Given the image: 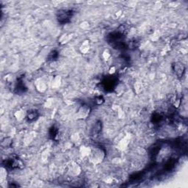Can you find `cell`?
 Instances as JSON below:
<instances>
[{"label":"cell","mask_w":188,"mask_h":188,"mask_svg":"<svg viewBox=\"0 0 188 188\" xmlns=\"http://www.w3.org/2000/svg\"><path fill=\"white\" fill-rule=\"evenodd\" d=\"M118 83V77L116 75H109L105 76L101 82L102 88L105 91L110 92L115 89Z\"/></svg>","instance_id":"cell-1"},{"label":"cell","mask_w":188,"mask_h":188,"mask_svg":"<svg viewBox=\"0 0 188 188\" xmlns=\"http://www.w3.org/2000/svg\"><path fill=\"white\" fill-rule=\"evenodd\" d=\"M102 122H101L100 121H99L98 122L94 125V127L93 128V129H92V133H93V136L94 135H95V136H96L99 132L102 131Z\"/></svg>","instance_id":"cell-7"},{"label":"cell","mask_w":188,"mask_h":188,"mask_svg":"<svg viewBox=\"0 0 188 188\" xmlns=\"http://www.w3.org/2000/svg\"><path fill=\"white\" fill-rule=\"evenodd\" d=\"M23 163L17 156H11L8 159L5 160V162L3 163L5 168L10 170L20 169L23 167Z\"/></svg>","instance_id":"cell-3"},{"label":"cell","mask_w":188,"mask_h":188,"mask_svg":"<svg viewBox=\"0 0 188 188\" xmlns=\"http://www.w3.org/2000/svg\"><path fill=\"white\" fill-rule=\"evenodd\" d=\"M95 102L98 105H101V104H102L104 102V99L102 96H97L95 99Z\"/></svg>","instance_id":"cell-11"},{"label":"cell","mask_w":188,"mask_h":188,"mask_svg":"<svg viewBox=\"0 0 188 188\" xmlns=\"http://www.w3.org/2000/svg\"><path fill=\"white\" fill-rule=\"evenodd\" d=\"M173 69L176 75L178 76L179 78L183 76L184 71H185V69H184L183 64L182 65V64L179 63V62H175L173 65Z\"/></svg>","instance_id":"cell-5"},{"label":"cell","mask_w":188,"mask_h":188,"mask_svg":"<svg viewBox=\"0 0 188 188\" xmlns=\"http://www.w3.org/2000/svg\"><path fill=\"white\" fill-rule=\"evenodd\" d=\"M58 52L55 51V50H54V51H52L51 52L49 53V55L48 56V60H52V61H54V60H56L57 59V57H58Z\"/></svg>","instance_id":"cell-10"},{"label":"cell","mask_w":188,"mask_h":188,"mask_svg":"<svg viewBox=\"0 0 188 188\" xmlns=\"http://www.w3.org/2000/svg\"><path fill=\"white\" fill-rule=\"evenodd\" d=\"M163 120V116L159 113H154L152 116V122L154 123H159Z\"/></svg>","instance_id":"cell-9"},{"label":"cell","mask_w":188,"mask_h":188,"mask_svg":"<svg viewBox=\"0 0 188 188\" xmlns=\"http://www.w3.org/2000/svg\"><path fill=\"white\" fill-rule=\"evenodd\" d=\"M49 137L53 140V139H55V137L57 136L58 135V129L56 128L55 126H52L51 128L49 129Z\"/></svg>","instance_id":"cell-8"},{"label":"cell","mask_w":188,"mask_h":188,"mask_svg":"<svg viewBox=\"0 0 188 188\" xmlns=\"http://www.w3.org/2000/svg\"><path fill=\"white\" fill-rule=\"evenodd\" d=\"M74 11L71 9H61L57 13V19L59 23L65 24L69 23L74 16Z\"/></svg>","instance_id":"cell-2"},{"label":"cell","mask_w":188,"mask_h":188,"mask_svg":"<svg viewBox=\"0 0 188 188\" xmlns=\"http://www.w3.org/2000/svg\"><path fill=\"white\" fill-rule=\"evenodd\" d=\"M27 90V88L25 85V84H24L23 77H22V76H20V77H18L16 80V83H15V93L21 95V94H23L25 93Z\"/></svg>","instance_id":"cell-4"},{"label":"cell","mask_w":188,"mask_h":188,"mask_svg":"<svg viewBox=\"0 0 188 188\" xmlns=\"http://www.w3.org/2000/svg\"><path fill=\"white\" fill-rule=\"evenodd\" d=\"M38 116H39V113H38V111L35 110V109H32V110L29 111L27 112L26 118H27V120L28 121H33L37 119Z\"/></svg>","instance_id":"cell-6"}]
</instances>
